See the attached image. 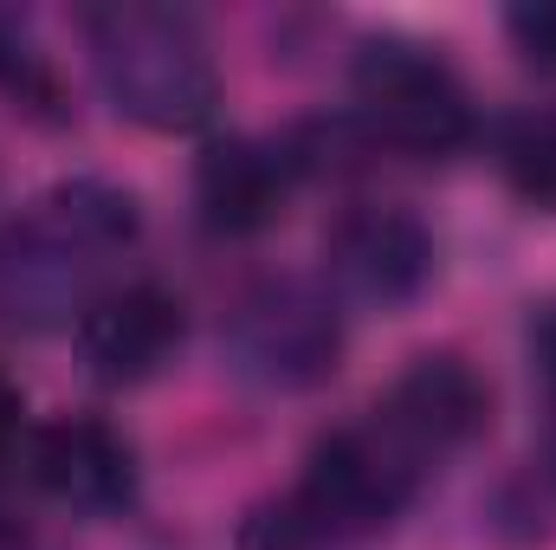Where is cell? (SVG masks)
Here are the masks:
<instances>
[{"label":"cell","mask_w":556,"mask_h":550,"mask_svg":"<svg viewBox=\"0 0 556 550\" xmlns=\"http://www.w3.org/2000/svg\"><path fill=\"white\" fill-rule=\"evenodd\" d=\"M142 208L130 188L72 175L46 188L26 214L0 227V324L7 330H59L78 324L111 285V266L137 247Z\"/></svg>","instance_id":"cell-1"},{"label":"cell","mask_w":556,"mask_h":550,"mask_svg":"<svg viewBox=\"0 0 556 550\" xmlns=\"http://www.w3.org/2000/svg\"><path fill=\"white\" fill-rule=\"evenodd\" d=\"M85 46H91V72L111 98L117 117H130L137 130H194L214 117L220 104V72L214 52L201 39V26L175 7H98L85 13Z\"/></svg>","instance_id":"cell-2"},{"label":"cell","mask_w":556,"mask_h":550,"mask_svg":"<svg viewBox=\"0 0 556 550\" xmlns=\"http://www.w3.org/2000/svg\"><path fill=\"white\" fill-rule=\"evenodd\" d=\"M356 124L376 149L395 155H453L472 137V98L453 78L446 59L402 46V39H376L356 59Z\"/></svg>","instance_id":"cell-3"},{"label":"cell","mask_w":556,"mask_h":550,"mask_svg":"<svg viewBox=\"0 0 556 550\" xmlns=\"http://www.w3.org/2000/svg\"><path fill=\"white\" fill-rule=\"evenodd\" d=\"M227 357L233 370L266 396H304L337 376L343 357V317L337 298L304 278L253 285L227 317Z\"/></svg>","instance_id":"cell-4"},{"label":"cell","mask_w":556,"mask_h":550,"mask_svg":"<svg viewBox=\"0 0 556 550\" xmlns=\"http://www.w3.org/2000/svg\"><path fill=\"white\" fill-rule=\"evenodd\" d=\"M420 479L427 473L376 421H356V427H337L330 440L311 447L304 479L291 486V499H298V512L311 518V532L324 545H343V538L382 532L420 492Z\"/></svg>","instance_id":"cell-5"},{"label":"cell","mask_w":556,"mask_h":550,"mask_svg":"<svg viewBox=\"0 0 556 550\" xmlns=\"http://www.w3.org/2000/svg\"><path fill=\"white\" fill-rule=\"evenodd\" d=\"M324 273H330V291L350 304L402 311L433 278V234L420 214L395 208V201H363V208L337 214V227L324 240Z\"/></svg>","instance_id":"cell-6"},{"label":"cell","mask_w":556,"mask_h":550,"mask_svg":"<svg viewBox=\"0 0 556 550\" xmlns=\"http://www.w3.org/2000/svg\"><path fill=\"white\" fill-rule=\"evenodd\" d=\"M492 414V389L466 357H415L395 389L369 409V421L415 460L420 473H433L446 453H459Z\"/></svg>","instance_id":"cell-7"},{"label":"cell","mask_w":556,"mask_h":550,"mask_svg":"<svg viewBox=\"0 0 556 550\" xmlns=\"http://www.w3.org/2000/svg\"><path fill=\"white\" fill-rule=\"evenodd\" d=\"M26 473L52 505L78 512V518H111L137 492L130 440L111 421H91V414H65V421L39 427L26 440Z\"/></svg>","instance_id":"cell-8"},{"label":"cell","mask_w":556,"mask_h":550,"mask_svg":"<svg viewBox=\"0 0 556 550\" xmlns=\"http://www.w3.org/2000/svg\"><path fill=\"white\" fill-rule=\"evenodd\" d=\"M181 350V304L162 285H111L78 317V357L85 376L104 389H142L155 383Z\"/></svg>","instance_id":"cell-9"},{"label":"cell","mask_w":556,"mask_h":550,"mask_svg":"<svg viewBox=\"0 0 556 550\" xmlns=\"http://www.w3.org/2000/svg\"><path fill=\"white\" fill-rule=\"evenodd\" d=\"M291 182H298V155L285 142L227 137L194 162V208H201L207 234L247 240V234L273 227L278 214H285Z\"/></svg>","instance_id":"cell-10"},{"label":"cell","mask_w":556,"mask_h":550,"mask_svg":"<svg viewBox=\"0 0 556 550\" xmlns=\"http://www.w3.org/2000/svg\"><path fill=\"white\" fill-rule=\"evenodd\" d=\"M498 168H505V182L525 201H538V208L556 214V117H518V124H505Z\"/></svg>","instance_id":"cell-11"},{"label":"cell","mask_w":556,"mask_h":550,"mask_svg":"<svg viewBox=\"0 0 556 550\" xmlns=\"http://www.w3.org/2000/svg\"><path fill=\"white\" fill-rule=\"evenodd\" d=\"M240 550H324V538L311 532V518H304L298 499L285 492V499H266V505L247 512V525H240Z\"/></svg>","instance_id":"cell-12"},{"label":"cell","mask_w":556,"mask_h":550,"mask_svg":"<svg viewBox=\"0 0 556 550\" xmlns=\"http://www.w3.org/2000/svg\"><path fill=\"white\" fill-rule=\"evenodd\" d=\"M505 33H511L518 59H525L531 72L556 78V0H531V7H511V13H505Z\"/></svg>","instance_id":"cell-13"},{"label":"cell","mask_w":556,"mask_h":550,"mask_svg":"<svg viewBox=\"0 0 556 550\" xmlns=\"http://www.w3.org/2000/svg\"><path fill=\"white\" fill-rule=\"evenodd\" d=\"M20 447H26V402H20V389L0 376V473L13 466Z\"/></svg>","instance_id":"cell-14"},{"label":"cell","mask_w":556,"mask_h":550,"mask_svg":"<svg viewBox=\"0 0 556 550\" xmlns=\"http://www.w3.org/2000/svg\"><path fill=\"white\" fill-rule=\"evenodd\" d=\"M531 357H538V376H544V389L556 396V304H544V311L531 317Z\"/></svg>","instance_id":"cell-15"},{"label":"cell","mask_w":556,"mask_h":550,"mask_svg":"<svg viewBox=\"0 0 556 550\" xmlns=\"http://www.w3.org/2000/svg\"><path fill=\"white\" fill-rule=\"evenodd\" d=\"M551 460H556V396H551Z\"/></svg>","instance_id":"cell-16"}]
</instances>
